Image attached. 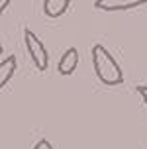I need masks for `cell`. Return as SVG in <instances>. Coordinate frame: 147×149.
Returning a JSON list of instances; mask_svg holds the SVG:
<instances>
[{
	"mask_svg": "<svg viewBox=\"0 0 147 149\" xmlns=\"http://www.w3.org/2000/svg\"><path fill=\"white\" fill-rule=\"evenodd\" d=\"M90 57H92V67H94L96 77L100 79V82L108 84V86H118L124 82V73H122V67L118 65L116 57L112 55L104 45L96 43L90 51Z\"/></svg>",
	"mask_w": 147,
	"mask_h": 149,
	"instance_id": "6da1fadb",
	"label": "cell"
},
{
	"mask_svg": "<svg viewBox=\"0 0 147 149\" xmlns=\"http://www.w3.org/2000/svg\"><path fill=\"white\" fill-rule=\"evenodd\" d=\"M24 43H26V51L31 57L36 69L37 71H45L47 65H49V53H47V47L43 45V41L29 28H26L24 30Z\"/></svg>",
	"mask_w": 147,
	"mask_h": 149,
	"instance_id": "7a4b0ae2",
	"label": "cell"
},
{
	"mask_svg": "<svg viewBox=\"0 0 147 149\" xmlns=\"http://www.w3.org/2000/svg\"><path fill=\"white\" fill-rule=\"evenodd\" d=\"M141 4H145V0H96L94 6L98 10H106V12H116V10H132Z\"/></svg>",
	"mask_w": 147,
	"mask_h": 149,
	"instance_id": "3957f363",
	"label": "cell"
},
{
	"mask_svg": "<svg viewBox=\"0 0 147 149\" xmlns=\"http://www.w3.org/2000/svg\"><path fill=\"white\" fill-rule=\"evenodd\" d=\"M77 67H79V49L77 47H69L65 53H63V57L59 59V73L65 74V77H69V74H73L75 71H77Z\"/></svg>",
	"mask_w": 147,
	"mask_h": 149,
	"instance_id": "277c9868",
	"label": "cell"
},
{
	"mask_svg": "<svg viewBox=\"0 0 147 149\" xmlns=\"http://www.w3.org/2000/svg\"><path fill=\"white\" fill-rule=\"evenodd\" d=\"M16 69H18V61H16L14 55H10V57H6V59L0 61V90L12 81Z\"/></svg>",
	"mask_w": 147,
	"mask_h": 149,
	"instance_id": "5b68a950",
	"label": "cell"
},
{
	"mask_svg": "<svg viewBox=\"0 0 147 149\" xmlns=\"http://www.w3.org/2000/svg\"><path fill=\"white\" fill-rule=\"evenodd\" d=\"M71 2L69 0H45L43 2V14L47 18H59L69 10Z\"/></svg>",
	"mask_w": 147,
	"mask_h": 149,
	"instance_id": "8992f818",
	"label": "cell"
},
{
	"mask_svg": "<svg viewBox=\"0 0 147 149\" xmlns=\"http://www.w3.org/2000/svg\"><path fill=\"white\" fill-rule=\"evenodd\" d=\"M33 149H53L51 141H47V139H39V141L33 145Z\"/></svg>",
	"mask_w": 147,
	"mask_h": 149,
	"instance_id": "52a82bcc",
	"label": "cell"
},
{
	"mask_svg": "<svg viewBox=\"0 0 147 149\" xmlns=\"http://www.w3.org/2000/svg\"><path fill=\"white\" fill-rule=\"evenodd\" d=\"M137 92H139V96L143 98V102H145V106H147V86L145 84H139V86H137Z\"/></svg>",
	"mask_w": 147,
	"mask_h": 149,
	"instance_id": "ba28073f",
	"label": "cell"
},
{
	"mask_svg": "<svg viewBox=\"0 0 147 149\" xmlns=\"http://www.w3.org/2000/svg\"><path fill=\"white\" fill-rule=\"evenodd\" d=\"M10 6V0H0V14H4V10Z\"/></svg>",
	"mask_w": 147,
	"mask_h": 149,
	"instance_id": "9c48e42d",
	"label": "cell"
},
{
	"mask_svg": "<svg viewBox=\"0 0 147 149\" xmlns=\"http://www.w3.org/2000/svg\"><path fill=\"white\" fill-rule=\"evenodd\" d=\"M2 51H4V47H2V43H0V55H2Z\"/></svg>",
	"mask_w": 147,
	"mask_h": 149,
	"instance_id": "30bf717a",
	"label": "cell"
}]
</instances>
